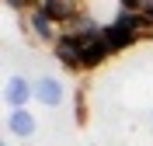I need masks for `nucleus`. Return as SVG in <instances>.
Wrapping results in <instances>:
<instances>
[{
    "label": "nucleus",
    "instance_id": "f257e3e1",
    "mask_svg": "<svg viewBox=\"0 0 153 146\" xmlns=\"http://www.w3.org/2000/svg\"><path fill=\"white\" fill-rule=\"evenodd\" d=\"M31 97H35V87H31L25 77H10V80H7V87H4V101L10 104V111H21Z\"/></svg>",
    "mask_w": 153,
    "mask_h": 146
},
{
    "label": "nucleus",
    "instance_id": "f03ea898",
    "mask_svg": "<svg viewBox=\"0 0 153 146\" xmlns=\"http://www.w3.org/2000/svg\"><path fill=\"white\" fill-rule=\"evenodd\" d=\"M35 97L42 101V104L56 108L59 101H63V84H59L56 77H38V84H35Z\"/></svg>",
    "mask_w": 153,
    "mask_h": 146
},
{
    "label": "nucleus",
    "instance_id": "7ed1b4c3",
    "mask_svg": "<svg viewBox=\"0 0 153 146\" xmlns=\"http://www.w3.org/2000/svg\"><path fill=\"white\" fill-rule=\"evenodd\" d=\"M7 132L10 136H21V139H28V136H35V118L21 108V111H10L7 115Z\"/></svg>",
    "mask_w": 153,
    "mask_h": 146
},
{
    "label": "nucleus",
    "instance_id": "20e7f679",
    "mask_svg": "<svg viewBox=\"0 0 153 146\" xmlns=\"http://www.w3.org/2000/svg\"><path fill=\"white\" fill-rule=\"evenodd\" d=\"M35 28L42 31V35H49V18H45V10H42V14H35Z\"/></svg>",
    "mask_w": 153,
    "mask_h": 146
}]
</instances>
